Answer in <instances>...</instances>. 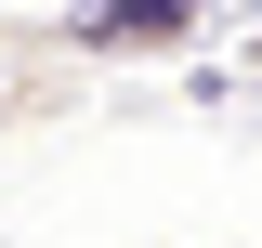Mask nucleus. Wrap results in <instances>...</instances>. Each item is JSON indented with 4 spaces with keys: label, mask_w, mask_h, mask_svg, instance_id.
Listing matches in <instances>:
<instances>
[{
    "label": "nucleus",
    "mask_w": 262,
    "mask_h": 248,
    "mask_svg": "<svg viewBox=\"0 0 262 248\" xmlns=\"http://www.w3.org/2000/svg\"><path fill=\"white\" fill-rule=\"evenodd\" d=\"M53 53H92V65H131V53H184V39H210V13L196 0H118V13H53Z\"/></svg>",
    "instance_id": "nucleus-1"
},
{
    "label": "nucleus",
    "mask_w": 262,
    "mask_h": 248,
    "mask_svg": "<svg viewBox=\"0 0 262 248\" xmlns=\"http://www.w3.org/2000/svg\"><path fill=\"white\" fill-rule=\"evenodd\" d=\"M249 65H262V39H249Z\"/></svg>",
    "instance_id": "nucleus-2"
}]
</instances>
